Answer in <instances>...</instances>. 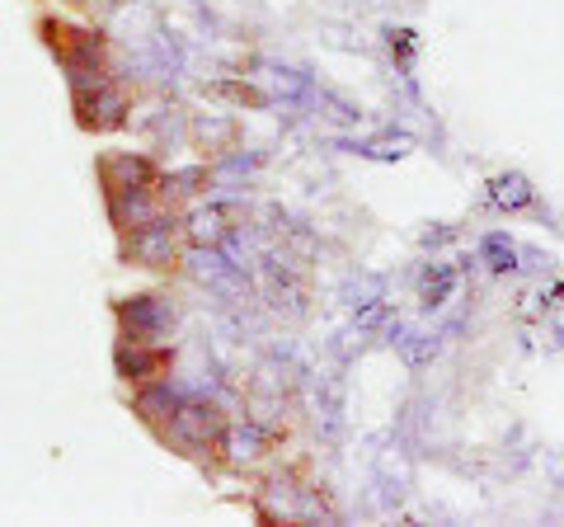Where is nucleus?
<instances>
[{
	"mask_svg": "<svg viewBox=\"0 0 564 527\" xmlns=\"http://www.w3.org/2000/svg\"><path fill=\"white\" fill-rule=\"evenodd\" d=\"M43 39H47L52 52H57V62L70 72V80L104 76V39H99V33L70 29V24H57V20H43Z\"/></svg>",
	"mask_w": 564,
	"mask_h": 527,
	"instance_id": "obj_1",
	"label": "nucleus"
},
{
	"mask_svg": "<svg viewBox=\"0 0 564 527\" xmlns=\"http://www.w3.org/2000/svg\"><path fill=\"white\" fill-rule=\"evenodd\" d=\"M165 433H174V443H184V448H221L226 443V415L212 406V400H180Z\"/></svg>",
	"mask_w": 564,
	"mask_h": 527,
	"instance_id": "obj_2",
	"label": "nucleus"
},
{
	"mask_svg": "<svg viewBox=\"0 0 564 527\" xmlns=\"http://www.w3.org/2000/svg\"><path fill=\"white\" fill-rule=\"evenodd\" d=\"M76 90V109H80V128H118L122 122V109H128V95L118 90L109 76H90V80H70Z\"/></svg>",
	"mask_w": 564,
	"mask_h": 527,
	"instance_id": "obj_3",
	"label": "nucleus"
},
{
	"mask_svg": "<svg viewBox=\"0 0 564 527\" xmlns=\"http://www.w3.org/2000/svg\"><path fill=\"white\" fill-rule=\"evenodd\" d=\"M240 217H245V207H236V203L203 207V213H193L184 222V245H193V250H217V245H226L240 232Z\"/></svg>",
	"mask_w": 564,
	"mask_h": 527,
	"instance_id": "obj_4",
	"label": "nucleus"
},
{
	"mask_svg": "<svg viewBox=\"0 0 564 527\" xmlns=\"http://www.w3.org/2000/svg\"><path fill=\"white\" fill-rule=\"evenodd\" d=\"M118 321H122V335H128L132 344H147L155 330L165 325V306L147 292V297H132V302H122L118 306Z\"/></svg>",
	"mask_w": 564,
	"mask_h": 527,
	"instance_id": "obj_5",
	"label": "nucleus"
},
{
	"mask_svg": "<svg viewBox=\"0 0 564 527\" xmlns=\"http://www.w3.org/2000/svg\"><path fill=\"white\" fill-rule=\"evenodd\" d=\"M536 189L527 184V174H494L489 180V203L499 207V213H518V207H532Z\"/></svg>",
	"mask_w": 564,
	"mask_h": 527,
	"instance_id": "obj_6",
	"label": "nucleus"
},
{
	"mask_svg": "<svg viewBox=\"0 0 564 527\" xmlns=\"http://www.w3.org/2000/svg\"><path fill=\"white\" fill-rule=\"evenodd\" d=\"M456 283H462V278H456V269L452 264H429V269H423V283H419V302L423 306H443L447 297L456 292Z\"/></svg>",
	"mask_w": 564,
	"mask_h": 527,
	"instance_id": "obj_7",
	"label": "nucleus"
},
{
	"mask_svg": "<svg viewBox=\"0 0 564 527\" xmlns=\"http://www.w3.org/2000/svg\"><path fill=\"white\" fill-rule=\"evenodd\" d=\"M437 354V340L433 335H419V330H410V335H400V358L410 367H423Z\"/></svg>",
	"mask_w": 564,
	"mask_h": 527,
	"instance_id": "obj_8",
	"label": "nucleus"
},
{
	"mask_svg": "<svg viewBox=\"0 0 564 527\" xmlns=\"http://www.w3.org/2000/svg\"><path fill=\"white\" fill-rule=\"evenodd\" d=\"M485 264H489L494 273L518 269V245H513V240H503V236H489V240H485Z\"/></svg>",
	"mask_w": 564,
	"mask_h": 527,
	"instance_id": "obj_9",
	"label": "nucleus"
},
{
	"mask_svg": "<svg viewBox=\"0 0 564 527\" xmlns=\"http://www.w3.org/2000/svg\"><path fill=\"white\" fill-rule=\"evenodd\" d=\"M212 95L236 99V104H254V109H263V95H259V90H250V85H212Z\"/></svg>",
	"mask_w": 564,
	"mask_h": 527,
	"instance_id": "obj_10",
	"label": "nucleus"
},
{
	"mask_svg": "<svg viewBox=\"0 0 564 527\" xmlns=\"http://www.w3.org/2000/svg\"><path fill=\"white\" fill-rule=\"evenodd\" d=\"M381 321H386V302H381V297H372V302L358 311V330H377Z\"/></svg>",
	"mask_w": 564,
	"mask_h": 527,
	"instance_id": "obj_11",
	"label": "nucleus"
}]
</instances>
